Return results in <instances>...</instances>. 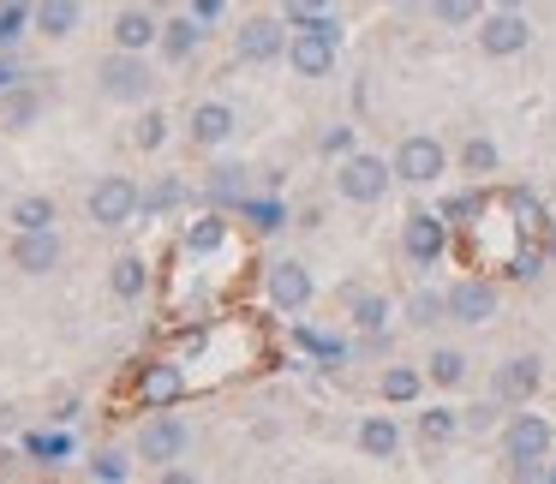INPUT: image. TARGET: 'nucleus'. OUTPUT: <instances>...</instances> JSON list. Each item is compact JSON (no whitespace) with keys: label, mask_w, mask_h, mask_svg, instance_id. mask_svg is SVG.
Instances as JSON below:
<instances>
[{"label":"nucleus","mask_w":556,"mask_h":484,"mask_svg":"<svg viewBox=\"0 0 556 484\" xmlns=\"http://www.w3.org/2000/svg\"><path fill=\"white\" fill-rule=\"evenodd\" d=\"M425 389H431L425 365H401V359H395V365H383V371H377V395H383L389 407H413Z\"/></svg>","instance_id":"5701e85b"},{"label":"nucleus","mask_w":556,"mask_h":484,"mask_svg":"<svg viewBox=\"0 0 556 484\" xmlns=\"http://www.w3.org/2000/svg\"><path fill=\"white\" fill-rule=\"evenodd\" d=\"M25 448H30V455H37V460H42V467H54V460H61V455H73V436H61V431H54V436H49V431H37V436H30Z\"/></svg>","instance_id":"ea45409f"},{"label":"nucleus","mask_w":556,"mask_h":484,"mask_svg":"<svg viewBox=\"0 0 556 484\" xmlns=\"http://www.w3.org/2000/svg\"><path fill=\"white\" fill-rule=\"evenodd\" d=\"M353 150H359V132H353L348 120H329L324 132H317V156L341 162V156H353Z\"/></svg>","instance_id":"4c0bfd02"},{"label":"nucleus","mask_w":556,"mask_h":484,"mask_svg":"<svg viewBox=\"0 0 556 484\" xmlns=\"http://www.w3.org/2000/svg\"><path fill=\"white\" fill-rule=\"evenodd\" d=\"M317 13H336V0H281V18H288V25H305V18H317Z\"/></svg>","instance_id":"a19ab883"},{"label":"nucleus","mask_w":556,"mask_h":484,"mask_svg":"<svg viewBox=\"0 0 556 484\" xmlns=\"http://www.w3.org/2000/svg\"><path fill=\"white\" fill-rule=\"evenodd\" d=\"M138 198H144V186L126 180V174H102L97 186L85 192V216L97 221V228H132L138 221Z\"/></svg>","instance_id":"0eeeda50"},{"label":"nucleus","mask_w":556,"mask_h":484,"mask_svg":"<svg viewBox=\"0 0 556 484\" xmlns=\"http://www.w3.org/2000/svg\"><path fill=\"white\" fill-rule=\"evenodd\" d=\"M455 168L467 174V180H491L496 168H503V150H496V138H484V132H472L467 144L455 150Z\"/></svg>","instance_id":"cd10ccee"},{"label":"nucleus","mask_w":556,"mask_h":484,"mask_svg":"<svg viewBox=\"0 0 556 484\" xmlns=\"http://www.w3.org/2000/svg\"><path fill=\"white\" fill-rule=\"evenodd\" d=\"M132 460H138V448H97V455H90V479H97V484H126V479H132Z\"/></svg>","instance_id":"72a5a7b5"},{"label":"nucleus","mask_w":556,"mask_h":484,"mask_svg":"<svg viewBox=\"0 0 556 484\" xmlns=\"http://www.w3.org/2000/svg\"><path fill=\"white\" fill-rule=\"evenodd\" d=\"M233 132H240V109H233V102H222V97L192 102V114H186V138H192V150H222Z\"/></svg>","instance_id":"dca6fc26"},{"label":"nucleus","mask_w":556,"mask_h":484,"mask_svg":"<svg viewBox=\"0 0 556 484\" xmlns=\"http://www.w3.org/2000/svg\"><path fill=\"white\" fill-rule=\"evenodd\" d=\"M7 257H13L18 276H54L66 257V240L61 228H13V252Z\"/></svg>","instance_id":"4468645a"},{"label":"nucleus","mask_w":556,"mask_h":484,"mask_svg":"<svg viewBox=\"0 0 556 484\" xmlns=\"http://www.w3.org/2000/svg\"><path fill=\"white\" fill-rule=\"evenodd\" d=\"M413 431H419V443H425V448H448L455 436H467V424H460V407L437 400V407H425L419 419H413Z\"/></svg>","instance_id":"a878e982"},{"label":"nucleus","mask_w":556,"mask_h":484,"mask_svg":"<svg viewBox=\"0 0 556 484\" xmlns=\"http://www.w3.org/2000/svg\"><path fill=\"white\" fill-rule=\"evenodd\" d=\"M150 7H174V0H150Z\"/></svg>","instance_id":"49530a36"},{"label":"nucleus","mask_w":556,"mask_h":484,"mask_svg":"<svg viewBox=\"0 0 556 484\" xmlns=\"http://www.w3.org/2000/svg\"><path fill=\"white\" fill-rule=\"evenodd\" d=\"M132 448H138V460H144V467H168V460H180L186 448H192V424H186L180 412L156 407L144 424H138Z\"/></svg>","instance_id":"6e6552de"},{"label":"nucleus","mask_w":556,"mask_h":484,"mask_svg":"<svg viewBox=\"0 0 556 484\" xmlns=\"http://www.w3.org/2000/svg\"><path fill=\"white\" fill-rule=\"evenodd\" d=\"M472 37H479V54H491V61H515V54L532 49V25H527V13H515V7H491Z\"/></svg>","instance_id":"9d476101"},{"label":"nucleus","mask_w":556,"mask_h":484,"mask_svg":"<svg viewBox=\"0 0 556 484\" xmlns=\"http://www.w3.org/2000/svg\"><path fill=\"white\" fill-rule=\"evenodd\" d=\"M7 221H13V228H54V221H61V204H54L49 192H25V198L7 204Z\"/></svg>","instance_id":"7c9ffc66"},{"label":"nucleus","mask_w":556,"mask_h":484,"mask_svg":"<svg viewBox=\"0 0 556 484\" xmlns=\"http://www.w3.org/2000/svg\"><path fill=\"white\" fill-rule=\"evenodd\" d=\"M168 132H174V120L156 109V102H144V114L132 120V150H144V156H156V150L168 144Z\"/></svg>","instance_id":"473e14b6"},{"label":"nucleus","mask_w":556,"mask_h":484,"mask_svg":"<svg viewBox=\"0 0 556 484\" xmlns=\"http://www.w3.org/2000/svg\"><path fill=\"white\" fill-rule=\"evenodd\" d=\"M186 365L180 359H144L132 371V395L144 400V412H156V407H180L186 400Z\"/></svg>","instance_id":"ddd939ff"},{"label":"nucleus","mask_w":556,"mask_h":484,"mask_svg":"<svg viewBox=\"0 0 556 484\" xmlns=\"http://www.w3.org/2000/svg\"><path fill=\"white\" fill-rule=\"evenodd\" d=\"M389 7H407V0H389Z\"/></svg>","instance_id":"de8ad7c7"},{"label":"nucleus","mask_w":556,"mask_h":484,"mask_svg":"<svg viewBox=\"0 0 556 484\" xmlns=\"http://www.w3.org/2000/svg\"><path fill=\"white\" fill-rule=\"evenodd\" d=\"M508 400H496V395H484V400H472V407H460V424H467V436H496L503 431V419H508Z\"/></svg>","instance_id":"c9c22d12"},{"label":"nucleus","mask_w":556,"mask_h":484,"mask_svg":"<svg viewBox=\"0 0 556 484\" xmlns=\"http://www.w3.org/2000/svg\"><path fill=\"white\" fill-rule=\"evenodd\" d=\"M491 7H515V13H527L532 0H491Z\"/></svg>","instance_id":"a18cd8bd"},{"label":"nucleus","mask_w":556,"mask_h":484,"mask_svg":"<svg viewBox=\"0 0 556 484\" xmlns=\"http://www.w3.org/2000/svg\"><path fill=\"white\" fill-rule=\"evenodd\" d=\"M288 37H293V25L281 13L240 18V30H233V61L240 66H276V61H288Z\"/></svg>","instance_id":"423d86ee"},{"label":"nucleus","mask_w":556,"mask_h":484,"mask_svg":"<svg viewBox=\"0 0 556 484\" xmlns=\"http://www.w3.org/2000/svg\"><path fill=\"white\" fill-rule=\"evenodd\" d=\"M198 192L216 209H240L245 198H252V168H245V162H216V168L198 180Z\"/></svg>","instance_id":"aec40b11"},{"label":"nucleus","mask_w":556,"mask_h":484,"mask_svg":"<svg viewBox=\"0 0 556 484\" xmlns=\"http://www.w3.org/2000/svg\"><path fill=\"white\" fill-rule=\"evenodd\" d=\"M539 389H544V359L539 353H508V359L491 371V395L508 400V407H527Z\"/></svg>","instance_id":"2eb2a0df"},{"label":"nucleus","mask_w":556,"mask_h":484,"mask_svg":"<svg viewBox=\"0 0 556 484\" xmlns=\"http://www.w3.org/2000/svg\"><path fill=\"white\" fill-rule=\"evenodd\" d=\"M97 90L121 109H144L150 90H156V73H150V54L138 49H109L97 61Z\"/></svg>","instance_id":"f03ea898"},{"label":"nucleus","mask_w":556,"mask_h":484,"mask_svg":"<svg viewBox=\"0 0 556 484\" xmlns=\"http://www.w3.org/2000/svg\"><path fill=\"white\" fill-rule=\"evenodd\" d=\"M228 240H233L228 209H216V204L180 228V252H186V257H216V252H228Z\"/></svg>","instance_id":"412c9836"},{"label":"nucleus","mask_w":556,"mask_h":484,"mask_svg":"<svg viewBox=\"0 0 556 484\" xmlns=\"http://www.w3.org/2000/svg\"><path fill=\"white\" fill-rule=\"evenodd\" d=\"M109 37H114V49L156 54V42H162V18H156V7H121V13H114V25H109Z\"/></svg>","instance_id":"f3484780"},{"label":"nucleus","mask_w":556,"mask_h":484,"mask_svg":"<svg viewBox=\"0 0 556 484\" xmlns=\"http://www.w3.org/2000/svg\"><path fill=\"white\" fill-rule=\"evenodd\" d=\"M312 300H317V281H312V269L300 264V257H269L264 264V305L276 317H300V311H312Z\"/></svg>","instance_id":"20e7f679"},{"label":"nucleus","mask_w":556,"mask_h":484,"mask_svg":"<svg viewBox=\"0 0 556 484\" xmlns=\"http://www.w3.org/2000/svg\"><path fill=\"white\" fill-rule=\"evenodd\" d=\"M496 311H503V288L484 276H460L455 288H448V323L460 329H484L496 323Z\"/></svg>","instance_id":"9b49d317"},{"label":"nucleus","mask_w":556,"mask_h":484,"mask_svg":"<svg viewBox=\"0 0 556 484\" xmlns=\"http://www.w3.org/2000/svg\"><path fill=\"white\" fill-rule=\"evenodd\" d=\"M437 209H443V221H448V228H467L472 216H484V192H479V180H472L467 192H448Z\"/></svg>","instance_id":"e433bc0d"},{"label":"nucleus","mask_w":556,"mask_h":484,"mask_svg":"<svg viewBox=\"0 0 556 484\" xmlns=\"http://www.w3.org/2000/svg\"><path fill=\"white\" fill-rule=\"evenodd\" d=\"M233 216H240L252 233H281V228H288V204H281V198H257V192L245 198Z\"/></svg>","instance_id":"2f4dec72"},{"label":"nucleus","mask_w":556,"mask_h":484,"mask_svg":"<svg viewBox=\"0 0 556 484\" xmlns=\"http://www.w3.org/2000/svg\"><path fill=\"white\" fill-rule=\"evenodd\" d=\"M539 269H544V252H515L508 276H515V281H539Z\"/></svg>","instance_id":"79ce46f5"},{"label":"nucleus","mask_w":556,"mask_h":484,"mask_svg":"<svg viewBox=\"0 0 556 484\" xmlns=\"http://www.w3.org/2000/svg\"><path fill=\"white\" fill-rule=\"evenodd\" d=\"M192 13L204 18V25H216V18H222V0H192Z\"/></svg>","instance_id":"37998d69"},{"label":"nucleus","mask_w":556,"mask_h":484,"mask_svg":"<svg viewBox=\"0 0 556 484\" xmlns=\"http://www.w3.org/2000/svg\"><path fill=\"white\" fill-rule=\"evenodd\" d=\"M37 120H42V90H30V85L0 90V126L7 132H30Z\"/></svg>","instance_id":"bb28decb"},{"label":"nucleus","mask_w":556,"mask_h":484,"mask_svg":"<svg viewBox=\"0 0 556 484\" xmlns=\"http://www.w3.org/2000/svg\"><path fill=\"white\" fill-rule=\"evenodd\" d=\"M425 377H431V389H460L472 377V359L460 347H431V359H425Z\"/></svg>","instance_id":"c756f323"},{"label":"nucleus","mask_w":556,"mask_h":484,"mask_svg":"<svg viewBox=\"0 0 556 484\" xmlns=\"http://www.w3.org/2000/svg\"><path fill=\"white\" fill-rule=\"evenodd\" d=\"M13 85H18V66L7 61V54H0V90H13Z\"/></svg>","instance_id":"c03bdc74"},{"label":"nucleus","mask_w":556,"mask_h":484,"mask_svg":"<svg viewBox=\"0 0 556 484\" xmlns=\"http://www.w3.org/2000/svg\"><path fill=\"white\" fill-rule=\"evenodd\" d=\"M30 25H37V37H49V42L78 37V25H85V0H37Z\"/></svg>","instance_id":"b1692460"},{"label":"nucleus","mask_w":556,"mask_h":484,"mask_svg":"<svg viewBox=\"0 0 556 484\" xmlns=\"http://www.w3.org/2000/svg\"><path fill=\"white\" fill-rule=\"evenodd\" d=\"M180 204H186V180L180 174H156V180L144 186V198H138V216L156 221V216H168V209H180Z\"/></svg>","instance_id":"c85d7f7f"},{"label":"nucleus","mask_w":556,"mask_h":484,"mask_svg":"<svg viewBox=\"0 0 556 484\" xmlns=\"http://www.w3.org/2000/svg\"><path fill=\"white\" fill-rule=\"evenodd\" d=\"M336 54H341V18L336 13H317L305 25H293V37H288L293 78H329L336 73Z\"/></svg>","instance_id":"f257e3e1"},{"label":"nucleus","mask_w":556,"mask_h":484,"mask_svg":"<svg viewBox=\"0 0 556 484\" xmlns=\"http://www.w3.org/2000/svg\"><path fill=\"white\" fill-rule=\"evenodd\" d=\"M389 162H395V180H401V186H413V192H431V186L448 174V144H443V138H431V132H407Z\"/></svg>","instance_id":"39448f33"},{"label":"nucleus","mask_w":556,"mask_h":484,"mask_svg":"<svg viewBox=\"0 0 556 484\" xmlns=\"http://www.w3.org/2000/svg\"><path fill=\"white\" fill-rule=\"evenodd\" d=\"M407 323H413V329H437V323H448V293H437V288L407 293Z\"/></svg>","instance_id":"f704fd0d"},{"label":"nucleus","mask_w":556,"mask_h":484,"mask_svg":"<svg viewBox=\"0 0 556 484\" xmlns=\"http://www.w3.org/2000/svg\"><path fill=\"white\" fill-rule=\"evenodd\" d=\"M551 257H556V240H551Z\"/></svg>","instance_id":"09e8293b"},{"label":"nucleus","mask_w":556,"mask_h":484,"mask_svg":"<svg viewBox=\"0 0 556 484\" xmlns=\"http://www.w3.org/2000/svg\"><path fill=\"white\" fill-rule=\"evenodd\" d=\"M401 424H395V412H365L359 424H353V448H359L365 460H401Z\"/></svg>","instance_id":"6ab92c4d"},{"label":"nucleus","mask_w":556,"mask_h":484,"mask_svg":"<svg viewBox=\"0 0 556 484\" xmlns=\"http://www.w3.org/2000/svg\"><path fill=\"white\" fill-rule=\"evenodd\" d=\"M431 18L437 25H479L484 18V0H431Z\"/></svg>","instance_id":"58836bf2"},{"label":"nucleus","mask_w":556,"mask_h":484,"mask_svg":"<svg viewBox=\"0 0 556 484\" xmlns=\"http://www.w3.org/2000/svg\"><path fill=\"white\" fill-rule=\"evenodd\" d=\"M389 317H395V300L377 288H348V323L359 329V335H383Z\"/></svg>","instance_id":"4be33fe9"},{"label":"nucleus","mask_w":556,"mask_h":484,"mask_svg":"<svg viewBox=\"0 0 556 484\" xmlns=\"http://www.w3.org/2000/svg\"><path fill=\"white\" fill-rule=\"evenodd\" d=\"M204 30H210V25L192 13V7H186V13L162 18V42H156V54H162L168 66H186L198 49H204Z\"/></svg>","instance_id":"a211bd4d"},{"label":"nucleus","mask_w":556,"mask_h":484,"mask_svg":"<svg viewBox=\"0 0 556 484\" xmlns=\"http://www.w3.org/2000/svg\"><path fill=\"white\" fill-rule=\"evenodd\" d=\"M448 221H443V209H413L407 221H401V257H407L413 269H437L443 264V252H448Z\"/></svg>","instance_id":"1a4fd4ad"},{"label":"nucleus","mask_w":556,"mask_h":484,"mask_svg":"<svg viewBox=\"0 0 556 484\" xmlns=\"http://www.w3.org/2000/svg\"><path fill=\"white\" fill-rule=\"evenodd\" d=\"M389 186H395V162L377 156V150H353V156L336 162V198H341V204L371 209V204H383V198H389Z\"/></svg>","instance_id":"7ed1b4c3"},{"label":"nucleus","mask_w":556,"mask_h":484,"mask_svg":"<svg viewBox=\"0 0 556 484\" xmlns=\"http://www.w3.org/2000/svg\"><path fill=\"white\" fill-rule=\"evenodd\" d=\"M496 443H503V460H544L556 448V424L544 412H508Z\"/></svg>","instance_id":"f8f14e48"},{"label":"nucleus","mask_w":556,"mask_h":484,"mask_svg":"<svg viewBox=\"0 0 556 484\" xmlns=\"http://www.w3.org/2000/svg\"><path fill=\"white\" fill-rule=\"evenodd\" d=\"M109 293L121 305H138L150 293V264H144V252H121L109 264Z\"/></svg>","instance_id":"393cba45"}]
</instances>
